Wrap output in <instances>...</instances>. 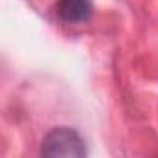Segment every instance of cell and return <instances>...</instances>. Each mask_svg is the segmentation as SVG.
<instances>
[{"label":"cell","mask_w":158,"mask_h":158,"mask_svg":"<svg viewBox=\"0 0 158 158\" xmlns=\"http://www.w3.org/2000/svg\"><path fill=\"white\" fill-rule=\"evenodd\" d=\"M86 145L82 136L76 130L69 127H56L52 128L41 147V154L48 158H58V156H69V158H84L86 156Z\"/></svg>","instance_id":"obj_1"},{"label":"cell","mask_w":158,"mask_h":158,"mask_svg":"<svg viewBox=\"0 0 158 158\" xmlns=\"http://www.w3.org/2000/svg\"><path fill=\"white\" fill-rule=\"evenodd\" d=\"M91 10L93 6L89 0H60L56 6L58 17L69 24H78L88 21L91 17Z\"/></svg>","instance_id":"obj_2"}]
</instances>
